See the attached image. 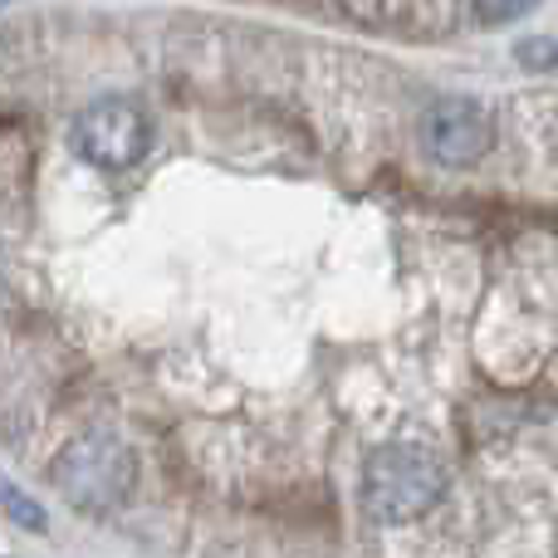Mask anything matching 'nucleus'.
<instances>
[{
  "label": "nucleus",
  "instance_id": "obj_1",
  "mask_svg": "<svg viewBox=\"0 0 558 558\" xmlns=\"http://www.w3.org/2000/svg\"><path fill=\"white\" fill-rule=\"evenodd\" d=\"M49 481L78 510H113V505H123L133 495V481H137L133 446L118 441L108 426H84L49 461Z\"/></svg>",
  "mask_w": 558,
  "mask_h": 558
},
{
  "label": "nucleus",
  "instance_id": "obj_2",
  "mask_svg": "<svg viewBox=\"0 0 558 558\" xmlns=\"http://www.w3.org/2000/svg\"><path fill=\"white\" fill-rule=\"evenodd\" d=\"M363 495L383 524H412L446 495V465L416 446H387L367 456Z\"/></svg>",
  "mask_w": 558,
  "mask_h": 558
},
{
  "label": "nucleus",
  "instance_id": "obj_3",
  "mask_svg": "<svg viewBox=\"0 0 558 558\" xmlns=\"http://www.w3.org/2000/svg\"><path fill=\"white\" fill-rule=\"evenodd\" d=\"M69 147L94 172H128L153 147V118L133 98H94L69 123Z\"/></svg>",
  "mask_w": 558,
  "mask_h": 558
},
{
  "label": "nucleus",
  "instance_id": "obj_4",
  "mask_svg": "<svg viewBox=\"0 0 558 558\" xmlns=\"http://www.w3.org/2000/svg\"><path fill=\"white\" fill-rule=\"evenodd\" d=\"M490 118L471 98H446L432 104L422 118V143L441 167H471L490 153Z\"/></svg>",
  "mask_w": 558,
  "mask_h": 558
},
{
  "label": "nucleus",
  "instance_id": "obj_5",
  "mask_svg": "<svg viewBox=\"0 0 558 558\" xmlns=\"http://www.w3.org/2000/svg\"><path fill=\"white\" fill-rule=\"evenodd\" d=\"M0 514H5L10 524H20V530H29V534H39L45 530V510H39L35 500H29L25 490H15V485L5 481V475H0Z\"/></svg>",
  "mask_w": 558,
  "mask_h": 558
},
{
  "label": "nucleus",
  "instance_id": "obj_6",
  "mask_svg": "<svg viewBox=\"0 0 558 558\" xmlns=\"http://www.w3.org/2000/svg\"><path fill=\"white\" fill-rule=\"evenodd\" d=\"M514 59H520L524 69H554L558 64V39L549 35H530L514 45Z\"/></svg>",
  "mask_w": 558,
  "mask_h": 558
},
{
  "label": "nucleus",
  "instance_id": "obj_7",
  "mask_svg": "<svg viewBox=\"0 0 558 558\" xmlns=\"http://www.w3.org/2000/svg\"><path fill=\"white\" fill-rule=\"evenodd\" d=\"M471 5L481 25H505V20H520L524 10H534L539 0H471Z\"/></svg>",
  "mask_w": 558,
  "mask_h": 558
},
{
  "label": "nucleus",
  "instance_id": "obj_8",
  "mask_svg": "<svg viewBox=\"0 0 558 558\" xmlns=\"http://www.w3.org/2000/svg\"><path fill=\"white\" fill-rule=\"evenodd\" d=\"M554 558H558V530H554Z\"/></svg>",
  "mask_w": 558,
  "mask_h": 558
},
{
  "label": "nucleus",
  "instance_id": "obj_9",
  "mask_svg": "<svg viewBox=\"0 0 558 558\" xmlns=\"http://www.w3.org/2000/svg\"><path fill=\"white\" fill-rule=\"evenodd\" d=\"M5 5H10V0H0V10H5Z\"/></svg>",
  "mask_w": 558,
  "mask_h": 558
}]
</instances>
